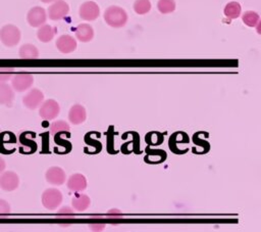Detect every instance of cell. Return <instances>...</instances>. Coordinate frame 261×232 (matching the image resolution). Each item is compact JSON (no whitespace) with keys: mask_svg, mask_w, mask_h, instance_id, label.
Masks as SVG:
<instances>
[{"mask_svg":"<svg viewBox=\"0 0 261 232\" xmlns=\"http://www.w3.org/2000/svg\"><path fill=\"white\" fill-rule=\"evenodd\" d=\"M62 193L57 188H48L42 193V204L45 208L53 211L62 203Z\"/></svg>","mask_w":261,"mask_h":232,"instance_id":"3957f363","label":"cell"},{"mask_svg":"<svg viewBox=\"0 0 261 232\" xmlns=\"http://www.w3.org/2000/svg\"><path fill=\"white\" fill-rule=\"evenodd\" d=\"M10 213H11V207L8 201L3 198H0V218L7 217L10 215Z\"/></svg>","mask_w":261,"mask_h":232,"instance_id":"4316f807","label":"cell"},{"mask_svg":"<svg viewBox=\"0 0 261 232\" xmlns=\"http://www.w3.org/2000/svg\"><path fill=\"white\" fill-rule=\"evenodd\" d=\"M14 74V68L12 67H0V82L9 81Z\"/></svg>","mask_w":261,"mask_h":232,"instance_id":"484cf974","label":"cell"},{"mask_svg":"<svg viewBox=\"0 0 261 232\" xmlns=\"http://www.w3.org/2000/svg\"><path fill=\"white\" fill-rule=\"evenodd\" d=\"M60 112V105L54 99L44 100L39 106V115L45 121H51L57 118Z\"/></svg>","mask_w":261,"mask_h":232,"instance_id":"277c9868","label":"cell"},{"mask_svg":"<svg viewBox=\"0 0 261 232\" xmlns=\"http://www.w3.org/2000/svg\"><path fill=\"white\" fill-rule=\"evenodd\" d=\"M75 37L81 42H89L94 38V30L88 24H80L74 30Z\"/></svg>","mask_w":261,"mask_h":232,"instance_id":"2e32d148","label":"cell"},{"mask_svg":"<svg viewBox=\"0 0 261 232\" xmlns=\"http://www.w3.org/2000/svg\"><path fill=\"white\" fill-rule=\"evenodd\" d=\"M56 217L60 220H69V219H72L74 217V212H73V208L69 207V206H63L61 207L57 214H56Z\"/></svg>","mask_w":261,"mask_h":232,"instance_id":"d4e9b609","label":"cell"},{"mask_svg":"<svg viewBox=\"0 0 261 232\" xmlns=\"http://www.w3.org/2000/svg\"><path fill=\"white\" fill-rule=\"evenodd\" d=\"M69 125L63 121V120H58V121H55L53 122L51 125H50V128H49V131H50V134L52 136H55L57 134H60V133H68L69 132Z\"/></svg>","mask_w":261,"mask_h":232,"instance_id":"44dd1931","label":"cell"},{"mask_svg":"<svg viewBox=\"0 0 261 232\" xmlns=\"http://www.w3.org/2000/svg\"><path fill=\"white\" fill-rule=\"evenodd\" d=\"M40 1H42L43 3H52V2H54L55 0H40Z\"/></svg>","mask_w":261,"mask_h":232,"instance_id":"4dcf8cb0","label":"cell"},{"mask_svg":"<svg viewBox=\"0 0 261 232\" xmlns=\"http://www.w3.org/2000/svg\"><path fill=\"white\" fill-rule=\"evenodd\" d=\"M45 178L49 184L59 186L65 182L66 175L63 169L60 167H51L46 171Z\"/></svg>","mask_w":261,"mask_h":232,"instance_id":"8fae6325","label":"cell"},{"mask_svg":"<svg viewBox=\"0 0 261 232\" xmlns=\"http://www.w3.org/2000/svg\"><path fill=\"white\" fill-rule=\"evenodd\" d=\"M19 186V177L13 171H3L0 174V188L4 191H13Z\"/></svg>","mask_w":261,"mask_h":232,"instance_id":"ba28073f","label":"cell"},{"mask_svg":"<svg viewBox=\"0 0 261 232\" xmlns=\"http://www.w3.org/2000/svg\"><path fill=\"white\" fill-rule=\"evenodd\" d=\"M241 12H242L241 4H240L239 2H236V1L228 2V3L224 6V9H223L224 15H225L226 17L230 18V19L238 18V17L241 15Z\"/></svg>","mask_w":261,"mask_h":232,"instance_id":"ffe728a7","label":"cell"},{"mask_svg":"<svg viewBox=\"0 0 261 232\" xmlns=\"http://www.w3.org/2000/svg\"><path fill=\"white\" fill-rule=\"evenodd\" d=\"M21 38L20 30L12 24L4 25L0 29V41L6 47L16 46Z\"/></svg>","mask_w":261,"mask_h":232,"instance_id":"7a4b0ae2","label":"cell"},{"mask_svg":"<svg viewBox=\"0 0 261 232\" xmlns=\"http://www.w3.org/2000/svg\"><path fill=\"white\" fill-rule=\"evenodd\" d=\"M87 119L86 108L82 104H74L68 111V121L72 125H80Z\"/></svg>","mask_w":261,"mask_h":232,"instance_id":"9a60e30c","label":"cell"},{"mask_svg":"<svg viewBox=\"0 0 261 232\" xmlns=\"http://www.w3.org/2000/svg\"><path fill=\"white\" fill-rule=\"evenodd\" d=\"M56 31H57L56 28H54L50 25L44 24L41 27H39V29L37 31V38L43 43H48L54 38Z\"/></svg>","mask_w":261,"mask_h":232,"instance_id":"ac0fdd59","label":"cell"},{"mask_svg":"<svg viewBox=\"0 0 261 232\" xmlns=\"http://www.w3.org/2000/svg\"><path fill=\"white\" fill-rule=\"evenodd\" d=\"M67 188L72 192H83L87 188V179L84 175L76 173L67 179Z\"/></svg>","mask_w":261,"mask_h":232,"instance_id":"4fadbf2b","label":"cell"},{"mask_svg":"<svg viewBox=\"0 0 261 232\" xmlns=\"http://www.w3.org/2000/svg\"><path fill=\"white\" fill-rule=\"evenodd\" d=\"M5 168H6V161L4 160L3 157L0 156V174L5 171Z\"/></svg>","mask_w":261,"mask_h":232,"instance_id":"f546056e","label":"cell"},{"mask_svg":"<svg viewBox=\"0 0 261 232\" xmlns=\"http://www.w3.org/2000/svg\"><path fill=\"white\" fill-rule=\"evenodd\" d=\"M44 101V94L38 88L31 89L22 98L23 105L29 109L38 108Z\"/></svg>","mask_w":261,"mask_h":232,"instance_id":"30bf717a","label":"cell"},{"mask_svg":"<svg viewBox=\"0 0 261 232\" xmlns=\"http://www.w3.org/2000/svg\"><path fill=\"white\" fill-rule=\"evenodd\" d=\"M76 41L70 35H61L56 40V48L64 54L71 53L76 49Z\"/></svg>","mask_w":261,"mask_h":232,"instance_id":"7c38bea8","label":"cell"},{"mask_svg":"<svg viewBox=\"0 0 261 232\" xmlns=\"http://www.w3.org/2000/svg\"><path fill=\"white\" fill-rule=\"evenodd\" d=\"M11 80V87L16 92H24L29 90L34 83V77L29 73L13 74Z\"/></svg>","mask_w":261,"mask_h":232,"instance_id":"5b68a950","label":"cell"},{"mask_svg":"<svg viewBox=\"0 0 261 232\" xmlns=\"http://www.w3.org/2000/svg\"><path fill=\"white\" fill-rule=\"evenodd\" d=\"M100 13V8L98 4L94 1H86L84 2L79 9L80 17L87 21L95 20Z\"/></svg>","mask_w":261,"mask_h":232,"instance_id":"9c48e42d","label":"cell"},{"mask_svg":"<svg viewBox=\"0 0 261 232\" xmlns=\"http://www.w3.org/2000/svg\"><path fill=\"white\" fill-rule=\"evenodd\" d=\"M104 20L106 24L112 28H122L127 22V13L126 11L117 5L109 6L103 14Z\"/></svg>","mask_w":261,"mask_h":232,"instance_id":"6da1fadb","label":"cell"},{"mask_svg":"<svg viewBox=\"0 0 261 232\" xmlns=\"http://www.w3.org/2000/svg\"><path fill=\"white\" fill-rule=\"evenodd\" d=\"M175 1L174 0H158L157 9L163 14L171 13L175 10Z\"/></svg>","mask_w":261,"mask_h":232,"instance_id":"603a6c76","label":"cell"},{"mask_svg":"<svg viewBox=\"0 0 261 232\" xmlns=\"http://www.w3.org/2000/svg\"><path fill=\"white\" fill-rule=\"evenodd\" d=\"M15 94L12 87L6 82H0V105L10 107L14 101Z\"/></svg>","mask_w":261,"mask_h":232,"instance_id":"5bb4252c","label":"cell"},{"mask_svg":"<svg viewBox=\"0 0 261 232\" xmlns=\"http://www.w3.org/2000/svg\"><path fill=\"white\" fill-rule=\"evenodd\" d=\"M91 204V199L87 194H84L82 192H76V194L71 199V205L73 210L77 212L86 211Z\"/></svg>","mask_w":261,"mask_h":232,"instance_id":"e0dca14e","label":"cell"},{"mask_svg":"<svg viewBox=\"0 0 261 232\" xmlns=\"http://www.w3.org/2000/svg\"><path fill=\"white\" fill-rule=\"evenodd\" d=\"M121 213H120V211H118V210H110V211H108V213H107V215H106V217L107 218H109V219H111V220H117V219H119V218H121Z\"/></svg>","mask_w":261,"mask_h":232,"instance_id":"83f0119b","label":"cell"},{"mask_svg":"<svg viewBox=\"0 0 261 232\" xmlns=\"http://www.w3.org/2000/svg\"><path fill=\"white\" fill-rule=\"evenodd\" d=\"M18 55L20 58L23 59H36L39 57V50L35 45L25 43L20 46L18 50Z\"/></svg>","mask_w":261,"mask_h":232,"instance_id":"d6986e66","label":"cell"},{"mask_svg":"<svg viewBox=\"0 0 261 232\" xmlns=\"http://www.w3.org/2000/svg\"><path fill=\"white\" fill-rule=\"evenodd\" d=\"M242 19L244 21V24L248 27H251V28H254V27H257L260 22V16L259 14L256 12V11H252V10H249V11H246L243 15H242Z\"/></svg>","mask_w":261,"mask_h":232,"instance_id":"7402d4cb","label":"cell"},{"mask_svg":"<svg viewBox=\"0 0 261 232\" xmlns=\"http://www.w3.org/2000/svg\"><path fill=\"white\" fill-rule=\"evenodd\" d=\"M150 0H136L134 3V10L138 14H146L151 10Z\"/></svg>","mask_w":261,"mask_h":232,"instance_id":"cb8c5ba5","label":"cell"},{"mask_svg":"<svg viewBox=\"0 0 261 232\" xmlns=\"http://www.w3.org/2000/svg\"><path fill=\"white\" fill-rule=\"evenodd\" d=\"M47 12L41 6L32 7L27 13V21L33 28H39L46 24Z\"/></svg>","mask_w":261,"mask_h":232,"instance_id":"52a82bcc","label":"cell"},{"mask_svg":"<svg viewBox=\"0 0 261 232\" xmlns=\"http://www.w3.org/2000/svg\"><path fill=\"white\" fill-rule=\"evenodd\" d=\"M104 227H105V225H104V224H97V223L89 225V228H91V229H92V230H94V231H100V230H103V229H104Z\"/></svg>","mask_w":261,"mask_h":232,"instance_id":"f1b7e54d","label":"cell"},{"mask_svg":"<svg viewBox=\"0 0 261 232\" xmlns=\"http://www.w3.org/2000/svg\"><path fill=\"white\" fill-rule=\"evenodd\" d=\"M69 11V6L64 0H55L48 7L47 17L51 20H60L67 15Z\"/></svg>","mask_w":261,"mask_h":232,"instance_id":"8992f818","label":"cell"}]
</instances>
